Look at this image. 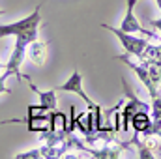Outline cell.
<instances>
[{
	"mask_svg": "<svg viewBox=\"0 0 161 159\" xmlns=\"http://www.w3.org/2000/svg\"><path fill=\"white\" fill-rule=\"evenodd\" d=\"M122 86H124V92H125V96H127V103H125V107H124V112H122V129L124 131H127L129 129V123H131V118L139 112V111H150V107H148V103H144V101H141L137 96H135V92L131 90V86L127 84V80L122 79Z\"/></svg>",
	"mask_w": 161,
	"mask_h": 159,
	"instance_id": "obj_1",
	"label": "cell"
},
{
	"mask_svg": "<svg viewBox=\"0 0 161 159\" xmlns=\"http://www.w3.org/2000/svg\"><path fill=\"white\" fill-rule=\"evenodd\" d=\"M41 21V15H40V6L25 19L17 21V23H11V25H0V38L4 36H17V34H23L26 30H32V28H38Z\"/></svg>",
	"mask_w": 161,
	"mask_h": 159,
	"instance_id": "obj_2",
	"label": "cell"
},
{
	"mask_svg": "<svg viewBox=\"0 0 161 159\" xmlns=\"http://www.w3.org/2000/svg\"><path fill=\"white\" fill-rule=\"evenodd\" d=\"M109 32H113L118 40H120L122 47L127 51V52H131V54H135V56H142L146 51H148V43L144 40H141V38H135V36H131L129 32H124L122 28H113V26H107V25H103Z\"/></svg>",
	"mask_w": 161,
	"mask_h": 159,
	"instance_id": "obj_3",
	"label": "cell"
},
{
	"mask_svg": "<svg viewBox=\"0 0 161 159\" xmlns=\"http://www.w3.org/2000/svg\"><path fill=\"white\" fill-rule=\"evenodd\" d=\"M56 90H62V92H69V94H77V96H80V99L88 105V111H96V109L99 107L97 103H94V101L84 94V90H82V75H80L77 69L71 73V77L66 80L64 84L56 86Z\"/></svg>",
	"mask_w": 161,
	"mask_h": 159,
	"instance_id": "obj_4",
	"label": "cell"
},
{
	"mask_svg": "<svg viewBox=\"0 0 161 159\" xmlns=\"http://www.w3.org/2000/svg\"><path fill=\"white\" fill-rule=\"evenodd\" d=\"M25 52H26V47H23V45H13V51H11V54H9V60H8L6 66H4V73H6L8 77H9V75H15L19 82L25 79V75L21 73V64H23V60H25Z\"/></svg>",
	"mask_w": 161,
	"mask_h": 159,
	"instance_id": "obj_5",
	"label": "cell"
},
{
	"mask_svg": "<svg viewBox=\"0 0 161 159\" xmlns=\"http://www.w3.org/2000/svg\"><path fill=\"white\" fill-rule=\"evenodd\" d=\"M124 64H127L135 73H137V77L142 80V84L148 88V94H150V97L152 99H156L158 96H159V92H158V82H154L152 79V75H150V71H148V66H137V64H133V62H129L125 56H118Z\"/></svg>",
	"mask_w": 161,
	"mask_h": 159,
	"instance_id": "obj_6",
	"label": "cell"
},
{
	"mask_svg": "<svg viewBox=\"0 0 161 159\" xmlns=\"http://www.w3.org/2000/svg\"><path fill=\"white\" fill-rule=\"evenodd\" d=\"M25 79L28 80L30 90H32L36 96H40L41 111H43V112H51V111H54V109H56V92H54V90H47V92H43V90H40L32 80L28 79V75H25Z\"/></svg>",
	"mask_w": 161,
	"mask_h": 159,
	"instance_id": "obj_7",
	"label": "cell"
},
{
	"mask_svg": "<svg viewBox=\"0 0 161 159\" xmlns=\"http://www.w3.org/2000/svg\"><path fill=\"white\" fill-rule=\"evenodd\" d=\"M133 8H135V0H127V11H125V17H124V21H122V30L124 32H129V34H133V32H144V34H148V36H156V34H152V32H148V30H144L142 26H141V23L137 21V17L133 15Z\"/></svg>",
	"mask_w": 161,
	"mask_h": 159,
	"instance_id": "obj_8",
	"label": "cell"
},
{
	"mask_svg": "<svg viewBox=\"0 0 161 159\" xmlns=\"http://www.w3.org/2000/svg\"><path fill=\"white\" fill-rule=\"evenodd\" d=\"M28 56L32 60L34 66H43L45 64V58H47V43L43 41H32L28 45Z\"/></svg>",
	"mask_w": 161,
	"mask_h": 159,
	"instance_id": "obj_9",
	"label": "cell"
},
{
	"mask_svg": "<svg viewBox=\"0 0 161 159\" xmlns=\"http://www.w3.org/2000/svg\"><path fill=\"white\" fill-rule=\"evenodd\" d=\"M131 125L135 129V133H148L152 127V120L148 116V111H139L133 118H131Z\"/></svg>",
	"mask_w": 161,
	"mask_h": 159,
	"instance_id": "obj_10",
	"label": "cell"
},
{
	"mask_svg": "<svg viewBox=\"0 0 161 159\" xmlns=\"http://www.w3.org/2000/svg\"><path fill=\"white\" fill-rule=\"evenodd\" d=\"M152 111H154V118L161 120V96L152 99Z\"/></svg>",
	"mask_w": 161,
	"mask_h": 159,
	"instance_id": "obj_11",
	"label": "cell"
},
{
	"mask_svg": "<svg viewBox=\"0 0 161 159\" xmlns=\"http://www.w3.org/2000/svg\"><path fill=\"white\" fill-rule=\"evenodd\" d=\"M6 79H8V75L2 71L0 73V94H11V90L6 86Z\"/></svg>",
	"mask_w": 161,
	"mask_h": 159,
	"instance_id": "obj_12",
	"label": "cell"
},
{
	"mask_svg": "<svg viewBox=\"0 0 161 159\" xmlns=\"http://www.w3.org/2000/svg\"><path fill=\"white\" fill-rule=\"evenodd\" d=\"M2 71H4V66H2V64H0V73H2Z\"/></svg>",
	"mask_w": 161,
	"mask_h": 159,
	"instance_id": "obj_13",
	"label": "cell"
},
{
	"mask_svg": "<svg viewBox=\"0 0 161 159\" xmlns=\"http://www.w3.org/2000/svg\"><path fill=\"white\" fill-rule=\"evenodd\" d=\"M0 15H4V11H0Z\"/></svg>",
	"mask_w": 161,
	"mask_h": 159,
	"instance_id": "obj_14",
	"label": "cell"
}]
</instances>
